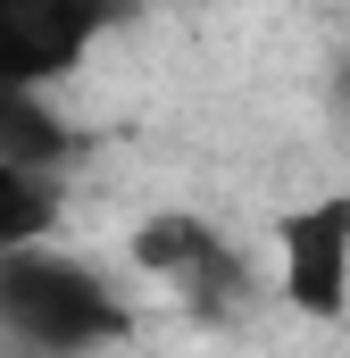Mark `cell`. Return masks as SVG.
Masks as SVG:
<instances>
[{"label":"cell","instance_id":"obj_4","mask_svg":"<svg viewBox=\"0 0 350 358\" xmlns=\"http://www.w3.org/2000/svg\"><path fill=\"white\" fill-rule=\"evenodd\" d=\"M117 17L100 0H0V84L59 92Z\"/></svg>","mask_w":350,"mask_h":358},{"label":"cell","instance_id":"obj_3","mask_svg":"<svg viewBox=\"0 0 350 358\" xmlns=\"http://www.w3.org/2000/svg\"><path fill=\"white\" fill-rule=\"evenodd\" d=\"M275 292H284V308H300L317 325L350 317V192L284 208V225H275Z\"/></svg>","mask_w":350,"mask_h":358},{"label":"cell","instance_id":"obj_2","mask_svg":"<svg viewBox=\"0 0 350 358\" xmlns=\"http://www.w3.org/2000/svg\"><path fill=\"white\" fill-rule=\"evenodd\" d=\"M125 259L150 275V283H167L192 317H242V308L259 300V275L242 267V250H234L209 217H192V208L142 217L134 242H125Z\"/></svg>","mask_w":350,"mask_h":358},{"label":"cell","instance_id":"obj_1","mask_svg":"<svg viewBox=\"0 0 350 358\" xmlns=\"http://www.w3.org/2000/svg\"><path fill=\"white\" fill-rule=\"evenodd\" d=\"M134 334V308L108 275L42 242V250H8L0 259V342L25 358H100Z\"/></svg>","mask_w":350,"mask_h":358},{"label":"cell","instance_id":"obj_7","mask_svg":"<svg viewBox=\"0 0 350 358\" xmlns=\"http://www.w3.org/2000/svg\"><path fill=\"white\" fill-rule=\"evenodd\" d=\"M334 108H342V117H350V59H342V67H334Z\"/></svg>","mask_w":350,"mask_h":358},{"label":"cell","instance_id":"obj_6","mask_svg":"<svg viewBox=\"0 0 350 358\" xmlns=\"http://www.w3.org/2000/svg\"><path fill=\"white\" fill-rule=\"evenodd\" d=\"M67 217V176H25V167H0V259L8 250H42Z\"/></svg>","mask_w":350,"mask_h":358},{"label":"cell","instance_id":"obj_5","mask_svg":"<svg viewBox=\"0 0 350 358\" xmlns=\"http://www.w3.org/2000/svg\"><path fill=\"white\" fill-rule=\"evenodd\" d=\"M84 150L76 117L50 100V92H17L0 84V167H25V176H67V159Z\"/></svg>","mask_w":350,"mask_h":358}]
</instances>
